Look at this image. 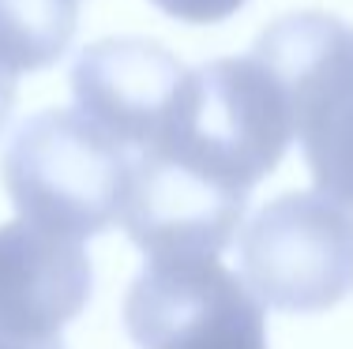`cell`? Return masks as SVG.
I'll use <instances>...</instances> for the list:
<instances>
[{
    "instance_id": "cell-10",
    "label": "cell",
    "mask_w": 353,
    "mask_h": 349,
    "mask_svg": "<svg viewBox=\"0 0 353 349\" xmlns=\"http://www.w3.org/2000/svg\"><path fill=\"white\" fill-rule=\"evenodd\" d=\"M154 4L181 23H222V19H230L245 0H154Z\"/></svg>"
},
{
    "instance_id": "cell-11",
    "label": "cell",
    "mask_w": 353,
    "mask_h": 349,
    "mask_svg": "<svg viewBox=\"0 0 353 349\" xmlns=\"http://www.w3.org/2000/svg\"><path fill=\"white\" fill-rule=\"evenodd\" d=\"M0 349H64L61 338H8L0 335Z\"/></svg>"
},
{
    "instance_id": "cell-2",
    "label": "cell",
    "mask_w": 353,
    "mask_h": 349,
    "mask_svg": "<svg viewBox=\"0 0 353 349\" xmlns=\"http://www.w3.org/2000/svg\"><path fill=\"white\" fill-rule=\"evenodd\" d=\"M0 169L23 222L83 244L121 218L132 154L79 109H46L12 136Z\"/></svg>"
},
{
    "instance_id": "cell-7",
    "label": "cell",
    "mask_w": 353,
    "mask_h": 349,
    "mask_svg": "<svg viewBox=\"0 0 353 349\" xmlns=\"http://www.w3.org/2000/svg\"><path fill=\"white\" fill-rule=\"evenodd\" d=\"M184 76L188 68L158 41L105 38L79 53L72 94L87 120L128 154H139L162 131Z\"/></svg>"
},
{
    "instance_id": "cell-3",
    "label": "cell",
    "mask_w": 353,
    "mask_h": 349,
    "mask_svg": "<svg viewBox=\"0 0 353 349\" xmlns=\"http://www.w3.org/2000/svg\"><path fill=\"white\" fill-rule=\"evenodd\" d=\"M252 56L282 87L316 192L353 211V27L334 15H290Z\"/></svg>"
},
{
    "instance_id": "cell-8",
    "label": "cell",
    "mask_w": 353,
    "mask_h": 349,
    "mask_svg": "<svg viewBox=\"0 0 353 349\" xmlns=\"http://www.w3.org/2000/svg\"><path fill=\"white\" fill-rule=\"evenodd\" d=\"M90 301V260L79 240L30 222L0 226V335L57 338Z\"/></svg>"
},
{
    "instance_id": "cell-12",
    "label": "cell",
    "mask_w": 353,
    "mask_h": 349,
    "mask_svg": "<svg viewBox=\"0 0 353 349\" xmlns=\"http://www.w3.org/2000/svg\"><path fill=\"white\" fill-rule=\"evenodd\" d=\"M12 105H15V79L0 72V128H4L8 116H12Z\"/></svg>"
},
{
    "instance_id": "cell-6",
    "label": "cell",
    "mask_w": 353,
    "mask_h": 349,
    "mask_svg": "<svg viewBox=\"0 0 353 349\" xmlns=\"http://www.w3.org/2000/svg\"><path fill=\"white\" fill-rule=\"evenodd\" d=\"M245 211V192H230L158 151L132 154L121 222L150 260L218 255L241 229Z\"/></svg>"
},
{
    "instance_id": "cell-1",
    "label": "cell",
    "mask_w": 353,
    "mask_h": 349,
    "mask_svg": "<svg viewBox=\"0 0 353 349\" xmlns=\"http://www.w3.org/2000/svg\"><path fill=\"white\" fill-rule=\"evenodd\" d=\"M293 139L297 131L282 87L248 53L188 72L162 131L143 151H158L248 195L282 162Z\"/></svg>"
},
{
    "instance_id": "cell-4",
    "label": "cell",
    "mask_w": 353,
    "mask_h": 349,
    "mask_svg": "<svg viewBox=\"0 0 353 349\" xmlns=\"http://www.w3.org/2000/svg\"><path fill=\"white\" fill-rule=\"evenodd\" d=\"M241 278L279 312H327L353 289V211L323 192H285L241 237Z\"/></svg>"
},
{
    "instance_id": "cell-5",
    "label": "cell",
    "mask_w": 353,
    "mask_h": 349,
    "mask_svg": "<svg viewBox=\"0 0 353 349\" xmlns=\"http://www.w3.org/2000/svg\"><path fill=\"white\" fill-rule=\"evenodd\" d=\"M124 323L139 349H267L263 304L214 255L150 260L128 289Z\"/></svg>"
},
{
    "instance_id": "cell-9",
    "label": "cell",
    "mask_w": 353,
    "mask_h": 349,
    "mask_svg": "<svg viewBox=\"0 0 353 349\" xmlns=\"http://www.w3.org/2000/svg\"><path fill=\"white\" fill-rule=\"evenodd\" d=\"M79 0H0V72L49 68L72 45Z\"/></svg>"
}]
</instances>
